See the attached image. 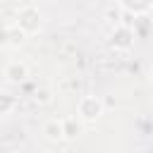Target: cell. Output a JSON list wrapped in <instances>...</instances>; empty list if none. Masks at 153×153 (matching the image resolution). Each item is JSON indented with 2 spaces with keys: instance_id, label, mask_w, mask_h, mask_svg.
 <instances>
[{
  "instance_id": "obj_1",
  "label": "cell",
  "mask_w": 153,
  "mask_h": 153,
  "mask_svg": "<svg viewBox=\"0 0 153 153\" xmlns=\"http://www.w3.org/2000/svg\"><path fill=\"white\" fill-rule=\"evenodd\" d=\"M41 24H43L41 12H38L33 5H26V7H22V10L17 12V26H19L22 31H26V36H29V33H38V31H41Z\"/></svg>"
},
{
  "instance_id": "obj_2",
  "label": "cell",
  "mask_w": 153,
  "mask_h": 153,
  "mask_svg": "<svg viewBox=\"0 0 153 153\" xmlns=\"http://www.w3.org/2000/svg\"><path fill=\"white\" fill-rule=\"evenodd\" d=\"M76 112H79L81 120L96 122V120L103 115V103H100V98H96V96H84V98L79 100V105H76Z\"/></svg>"
},
{
  "instance_id": "obj_3",
  "label": "cell",
  "mask_w": 153,
  "mask_h": 153,
  "mask_svg": "<svg viewBox=\"0 0 153 153\" xmlns=\"http://www.w3.org/2000/svg\"><path fill=\"white\" fill-rule=\"evenodd\" d=\"M131 43H134V31L129 26H117L110 36V45L115 50H129Z\"/></svg>"
},
{
  "instance_id": "obj_4",
  "label": "cell",
  "mask_w": 153,
  "mask_h": 153,
  "mask_svg": "<svg viewBox=\"0 0 153 153\" xmlns=\"http://www.w3.org/2000/svg\"><path fill=\"white\" fill-rule=\"evenodd\" d=\"M43 134L50 141H62L65 139V120H50L43 124Z\"/></svg>"
},
{
  "instance_id": "obj_5",
  "label": "cell",
  "mask_w": 153,
  "mask_h": 153,
  "mask_svg": "<svg viewBox=\"0 0 153 153\" xmlns=\"http://www.w3.org/2000/svg\"><path fill=\"white\" fill-rule=\"evenodd\" d=\"M5 76H7V81H12V84H19V81H24L26 79V65H22V62H10L7 67H5Z\"/></svg>"
},
{
  "instance_id": "obj_6",
  "label": "cell",
  "mask_w": 153,
  "mask_h": 153,
  "mask_svg": "<svg viewBox=\"0 0 153 153\" xmlns=\"http://www.w3.org/2000/svg\"><path fill=\"white\" fill-rule=\"evenodd\" d=\"M120 2L131 14H143V12H148L153 7V0H120Z\"/></svg>"
},
{
  "instance_id": "obj_7",
  "label": "cell",
  "mask_w": 153,
  "mask_h": 153,
  "mask_svg": "<svg viewBox=\"0 0 153 153\" xmlns=\"http://www.w3.org/2000/svg\"><path fill=\"white\" fill-rule=\"evenodd\" d=\"M26 31H22L17 24L14 26H5V45H19L24 41Z\"/></svg>"
},
{
  "instance_id": "obj_8",
  "label": "cell",
  "mask_w": 153,
  "mask_h": 153,
  "mask_svg": "<svg viewBox=\"0 0 153 153\" xmlns=\"http://www.w3.org/2000/svg\"><path fill=\"white\" fill-rule=\"evenodd\" d=\"M79 134H81V124H79L74 117L65 120V139H76Z\"/></svg>"
},
{
  "instance_id": "obj_9",
  "label": "cell",
  "mask_w": 153,
  "mask_h": 153,
  "mask_svg": "<svg viewBox=\"0 0 153 153\" xmlns=\"http://www.w3.org/2000/svg\"><path fill=\"white\" fill-rule=\"evenodd\" d=\"M33 100H36V103H50V93H48V91H36Z\"/></svg>"
},
{
  "instance_id": "obj_10",
  "label": "cell",
  "mask_w": 153,
  "mask_h": 153,
  "mask_svg": "<svg viewBox=\"0 0 153 153\" xmlns=\"http://www.w3.org/2000/svg\"><path fill=\"white\" fill-rule=\"evenodd\" d=\"M148 76H151V84H153V67H151V72H148Z\"/></svg>"
}]
</instances>
